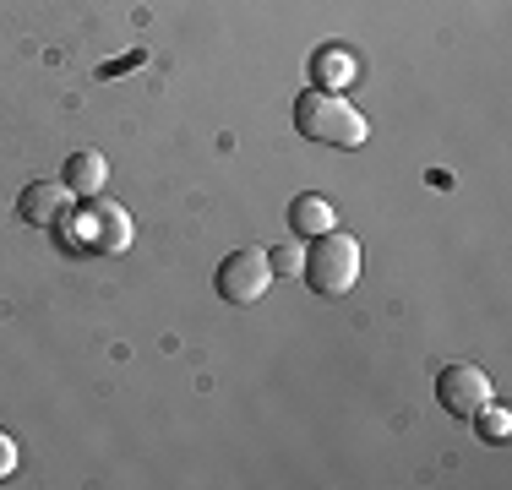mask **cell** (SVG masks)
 Returning <instances> with one entry per match:
<instances>
[{
    "label": "cell",
    "mask_w": 512,
    "mask_h": 490,
    "mask_svg": "<svg viewBox=\"0 0 512 490\" xmlns=\"http://www.w3.org/2000/svg\"><path fill=\"white\" fill-rule=\"evenodd\" d=\"M295 126L306 131L311 142L322 147H365V137H371V126H365V115L355 104H349L344 93H322V88H306L295 98Z\"/></svg>",
    "instance_id": "cell-1"
},
{
    "label": "cell",
    "mask_w": 512,
    "mask_h": 490,
    "mask_svg": "<svg viewBox=\"0 0 512 490\" xmlns=\"http://www.w3.org/2000/svg\"><path fill=\"white\" fill-rule=\"evenodd\" d=\"M60 229H66L71 251H93V256H120V251H131V240H137L131 213L120 202H109V196H88L82 213H71Z\"/></svg>",
    "instance_id": "cell-2"
},
{
    "label": "cell",
    "mask_w": 512,
    "mask_h": 490,
    "mask_svg": "<svg viewBox=\"0 0 512 490\" xmlns=\"http://www.w3.org/2000/svg\"><path fill=\"white\" fill-rule=\"evenodd\" d=\"M300 278L322 294V300H338V294L355 289L360 278V240L344 235V229H327V235L311 240L306 251V267H300Z\"/></svg>",
    "instance_id": "cell-3"
},
{
    "label": "cell",
    "mask_w": 512,
    "mask_h": 490,
    "mask_svg": "<svg viewBox=\"0 0 512 490\" xmlns=\"http://www.w3.org/2000/svg\"><path fill=\"white\" fill-rule=\"evenodd\" d=\"M267 284H273V267H267L262 245H240V251H229L224 262H218V273H213L218 300H229V305H256L267 294Z\"/></svg>",
    "instance_id": "cell-4"
},
{
    "label": "cell",
    "mask_w": 512,
    "mask_h": 490,
    "mask_svg": "<svg viewBox=\"0 0 512 490\" xmlns=\"http://www.w3.org/2000/svg\"><path fill=\"white\" fill-rule=\"evenodd\" d=\"M491 398H496V387H491V376H485L480 365L453 360V365H442V371H436V403H442L453 420H474V414H480Z\"/></svg>",
    "instance_id": "cell-5"
},
{
    "label": "cell",
    "mask_w": 512,
    "mask_h": 490,
    "mask_svg": "<svg viewBox=\"0 0 512 490\" xmlns=\"http://www.w3.org/2000/svg\"><path fill=\"white\" fill-rule=\"evenodd\" d=\"M71 186L66 180H33V186H22L17 196V218L22 224H33V229H60L71 218Z\"/></svg>",
    "instance_id": "cell-6"
},
{
    "label": "cell",
    "mask_w": 512,
    "mask_h": 490,
    "mask_svg": "<svg viewBox=\"0 0 512 490\" xmlns=\"http://www.w3.org/2000/svg\"><path fill=\"white\" fill-rule=\"evenodd\" d=\"M60 180L71 186V196H77V202L104 196V186H109V158L99 153V147H82V153L66 158V175H60Z\"/></svg>",
    "instance_id": "cell-7"
},
{
    "label": "cell",
    "mask_w": 512,
    "mask_h": 490,
    "mask_svg": "<svg viewBox=\"0 0 512 490\" xmlns=\"http://www.w3.org/2000/svg\"><path fill=\"white\" fill-rule=\"evenodd\" d=\"M360 77V60L349 55V44H322L311 55V82L322 93H338V88H349V82Z\"/></svg>",
    "instance_id": "cell-8"
},
{
    "label": "cell",
    "mask_w": 512,
    "mask_h": 490,
    "mask_svg": "<svg viewBox=\"0 0 512 490\" xmlns=\"http://www.w3.org/2000/svg\"><path fill=\"white\" fill-rule=\"evenodd\" d=\"M289 229H295V235H306V240L327 235V229H338L333 202H327V196H316V191L295 196V202H289Z\"/></svg>",
    "instance_id": "cell-9"
},
{
    "label": "cell",
    "mask_w": 512,
    "mask_h": 490,
    "mask_svg": "<svg viewBox=\"0 0 512 490\" xmlns=\"http://www.w3.org/2000/svg\"><path fill=\"white\" fill-rule=\"evenodd\" d=\"M474 425H480V436L491 441V447H502V441L512 436V414H507V409H502V403H496V398L485 403L480 414H474Z\"/></svg>",
    "instance_id": "cell-10"
},
{
    "label": "cell",
    "mask_w": 512,
    "mask_h": 490,
    "mask_svg": "<svg viewBox=\"0 0 512 490\" xmlns=\"http://www.w3.org/2000/svg\"><path fill=\"white\" fill-rule=\"evenodd\" d=\"M267 267H273V278H300L306 251H300L295 240H289V245H273V251H267Z\"/></svg>",
    "instance_id": "cell-11"
},
{
    "label": "cell",
    "mask_w": 512,
    "mask_h": 490,
    "mask_svg": "<svg viewBox=\"0 0 512 490\" xmlns=\"http://www.w3.org/2000/svg\"><path fill=\"white\" fill-rule=\"evenodd\" d=\"M11 474H17V441L0 431V480H11Z\"/></svg>",
    "instance_id": "cell-12"
}]
</instances>
